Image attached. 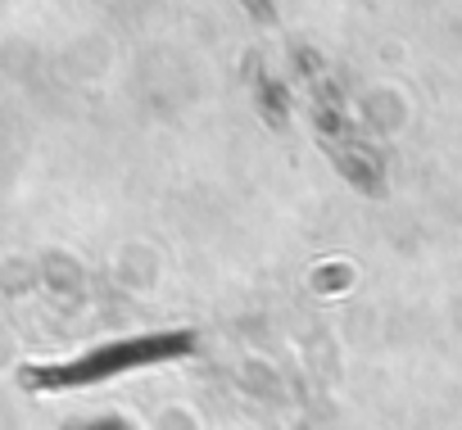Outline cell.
<instances>
[{
	"label": "cell",
	"instance_id": "1",
	"mask_svg": "<svg viewBox=\"0 0 462 430\" xmlns=\"http://www.w3.org/2000/svg\"><path fill=\"white\" fill-rule=\"evenodd\" d=\"M250 10H254L259 19H273V10H268V0H250Z\"/></svg>",
	"mask_w": 462,
	"mask_h": 430
}]
</instances>
